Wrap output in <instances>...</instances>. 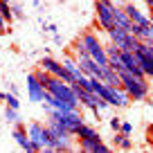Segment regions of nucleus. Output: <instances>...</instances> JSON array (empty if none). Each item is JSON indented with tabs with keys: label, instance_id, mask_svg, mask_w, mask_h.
Here are the masks:
<instances>
[{
	"label": "nucleus",
	"instance_id": "1",
	"mask_svg": "<svg viewBox=\"0 0 153 153\" xmlns=\"http://www.w3.org/2000/svg\"><path fill=\"white\" fill-rule=\"evenodd\" d=\"M120 76H122V86H124V90L128 92V97L133 101H142V99L149 97V79H146V76H137V74H133L131 70H126V68L120 70Z\"/></svg>",
	"mask_w": 153,
	"mask_h": 153
},
{
	"label": "nucleus",
	"instance_id": "2",
	"mask_svg": "<svg viewBox=\"0 0 153 153\" xmlns=\"http://www.w3.org/2000/svg\"><path fill=\"white\" fill-rule=\"evenodd\" d=\"M45 115H48V120H54L56 124H61L63 128H65L68 133H72V135H76V131L86 124L81 113H79V108L65 110V113H63V110H45Z\"/></svg>",
	"mask_w": 153,
	"mask_h": 153
},
{
	"label": "nucleus",
	"instance_id": "3",
	"mask_svg": "<svg viewBox=\"0 0 153 153\" xmlns=\"http://www.w3.org/2000/svg\"><path fill=\"white\" fill-rule=\"evenodd\" d=\"M45 90H48L50 95L59 97V99L68 101V104H72L74 108H79V106H81V101H79V97H76L74 86H72V83H68V81H63V79H59V76H54V74L50 76V81H48V86H45Z\"/></svg>",
	"mask_w": 153,
	"mask_h": 153
},
{
	"label": "nucleus",
	"instance_id": "4",
	"mask_svg": "<svg viewBox=\"0 0 153 153\" xmlns=\"http://www.w3.org/2000/svg\"><path fill=\"white\" fill-rule=\"evenodd\" d=\"M48 131H50V149L52 151H72V137H74L72 133H68L54 120H48Z\"/></svg>",
	"mask_w": 153,
	"mask_h": 153
},
{
	"label": "nucleus",
	"instance_id": "5",
	"mask_svg": "<svg viewBox=\"0 0 153 153\" xmlns=\"http://www.w3.org/2000/svg\"><path fill=\"white\" fill-rule=\"evenodd\" d=\"M106 34H108L110 43H115L122 52H135V50L140 48V43H142V41L135 38L128 29H122V27H117V25H113L110 29H106Z\"/></svg>",
	"mask_w": 153,
	"mask_h": 153
},
{
	"label": "nucleus",
	"instance_id": "6",
	"mask_svg": "<svg viewBox=\"0 0 153 153\" xmlns=\"http://www.w3.org/2000/svg\"><path fill=\"white\" fill-rule=\"evenodd\" d=\"M81 41H83V45H86L88 54H90V56L95 59L101 68L108 65V54H106V48L101 45V41L97 38L95 32H83V34H81Z\"/></svg>",
	"mask_w": 153,
	"mask_h": 153
},
{
	"label": "nucleus",
	"instance_id": "7",
	"mask_svg": "<svg viewBox=\"0 0 153 153\" xmlns=\"http://www.w3.org/2000/svg\"><path fill=\"white\" fill-rule=\"evenodd\" d=\"M27 135L32 140L34 149L36 151H52L50 149V131H48V124H38V122H32L27 126Z\"/></svg>",
	"mask_w": 153,
	"mask_h": 153
},
{
	"label": "nucleus",
	"instance_id": "8",
	"mask_svg": "<svg viewBox=\"0 0 153 153\" xmlns=\"http://www.w3.org/2000/svg\"><path fill=\"white\" fill-rule=\"evenodd\" d=\"M115 2L113 0H97L95 2V9H97V25L101 29H110L115 25Z\"/></svg>",
	"mask_w": 153,
	"mask_h": 153
},
{
	"label": "nucleus",
	"instance_id": "9",
	"mask_svg": "<svg viewBox=\"0 0 153 153\" xmlns=\"http://www.w3.org/2000/svg\"><path fill=\"white\" fill-rule=\"evenodd\" d=\"M135 59H137L140 68L144 70L146 79H153V45L151 43H140V48L135 50Z\"/></svg>",
	"mask_w": 153,
	"mask_h": 153
},
{
	"label": "nucleus",
	"instance_id": "10",
	"mask_svg": "<svg viewBox=\"0 0 153 153\" xmlns=\"http://www.w3.org/2000/svg\"><path fill=\"white\" fill-rule=\"evenodd\" d=\"M45 86L41 81H38V76L36 72H32V74H27V95L32 101H36V104H41V101L45 99Z\"/></svg>",
	"mask_w": 153,
	"mask_h": 153
},
{
	"label": "nucleus",
	"instance_id": "11",
	"mask_svg": "<svg viewBox=\"0 0 153 153\" xmlns=\"http://www.w3.org/2000/svg\"><path fill=\"white\" fill-rule=\"evenodd\" d=\"M41 68H43V70H48L50 74H54V76H59V79H63V81L72 83V76L68 74V70L63 68V63H61V61H56V59L45 56L43 61H41Z\"/></svg>",
	"mask_w": 153,
	"mask_h": 153
},
{
	"label": "nucleus",
	"instance_id": "12",
	"mask_svg": "<svg viewBox=\"0 0 153 153\" xmlns=\"http://www.w3.org/2000/svg\"><path fill=\"white\" fill-rule=\"evenodd\" d=\"M124 11L128 14V18L133 20V25H140V27H149V25H151V16H146L144 11H140L133 2H126Z\"/></svg>",
	"mask_w": 153,
	"mask_h": 153
},
{
	"label": "nucleus",
	"instance_id": "13",
	"mask_svg": "<svg viewBox=\"0 0 153 153\" xmlns=\"http://www.w3.org/2000/svg\"><path fill=\"white\" fill-rule=\"evenodd\" d=\"M63 68H65L68 70V74L72 76V83H76V81H81L83 76H88L86 72L81 70V68H79V63H76V59L74 56H63Z\"/></svg>",
	"mask_w": 153,
	"mask_h": 153
},
{
	"label": "nucleus",
	"instance_id": "14",
	"mask_svg": "<svg viewBox=\"0 0 153 153\" xmlns=\"http://www.w3.org/2000/svg\"><path fill=\"white\" fill-rule=\"evenodd\" d=\"M79 149L86 151V153H108L110 151V146L101 142V137H97V140H79Z\"/></svg>",
	"mask_w": 153,
	"mask_h": 153
},
{
	"label": "nucleus",
	"instance_id": "15",
	"mask_svg": "<svg viewBox=\"0 0 153 153\" xmlns=\"http://www.w3.org/2000/svg\"><path fill=\"white\" fill-rule=\"evenodd\" d=\"M14 140H16V144H18L20 149H23V151H36V149H34V144H32V140H29V135H27V128H25V126H16L14 128Z\"/></svg>",
	"mask_w": 153,
	"mask_h": 153
},
{
	"label": "nucleus",
	"instance_id": "16",
	"mask_svg": "<svg viewBox=\"0 0 153 153\" xmlns=\"http://www.w3.org/2000/svg\"><path fill=\"white\" fill-rule=\"evenodd\" d=\"M115 25L131 32V25H133V20L128 18V14L124 11V7H115Z\"/></svg>",
	"mask_w": 153,
	"mask_h": 153
},
{
	"label": "nucleus",
	"instance_id": "17",
	"mask_svg": "<svg viewBox=\"0 0 153 153\" xmlns=\"http://www.w3.org/2000/svg\"><path fill=\"white\" fill-rule=\"evenodd\" d=\"M113 144H115V149H122V151H131V149H133V142H131L128 135L122 133V131H115Z\"/></svg>",
	"mask_w": 153,
	"mask_h": 153
},
{
	"label": "nucleus",
	"instance_id": "18",
	"mask_svg": "<svg viewBox=\"0 0 153 153\" xmlns=\"http://www.w3.org/2000/svg\"><path fill=\"white\" fill-rule=\"evenodd\" d=\"M76 137L79 140H97V137H101V135H99V131L92 128L90 124H83L81 128L76 131Z\"/></svg>",
	"mask_w": 153,
	"mask_h": 153
},
{
	"label": "nucleus",
	"instance_id": "19",
	"mask_svg": "<svg viewBox=\"0 0 153 153\" xmlns=\"http://www.w3.org/2000/svg\"><path fill=\"white\" fill-rule=\"evenodd\" d=\"M0 14L5 16V20H7V23H11V20H14V11H11L9 2H5V0L0 2Z\"/></svg>",
	"mask_w": 153,
	"mask_h": 153
},
{
	"label": "nucleus",
	"instance_id": "20",
	"mask_svg": "<svg viewBox=\"0 0 153 153\" xmlns=\"http://www.w3.org/2000/svg\"><path fill=\"white\" fill-rule=\"evenodd\" d=\"M5 117H7V122H11V124H20V117H18V110L16 108H9V106H7Z\"/></svg>",
	"mask_w": 153,
	"mask_h": 153
},
{
	"label": "nucleus",
	"instance_id": "21",
	"mask_svg": "<svg viewBox=\"0 0 153 153\" xmlns=\"http://www.w3.org/2000/svg\"><path fill=\"white\" fill-rule=\"evenodd\" d=\"M5 101H7V106H9V108H16V110H18V108H20V104H18V99H16V97H14V95H7V99H5Z\"/></svg>",
	"mask_w": 153,
	"mask_h": 153
},
{
	"label": "nucleus",
	"instance_id": "22",
	"mask_svg": "<svg viewBox=\"0 0 153 153\" xmlns=\"http://www.w3.org/2000/svg\"><path fill=\"white\" fill-rule=\"evenodd\" d=\"M110 128H113V131L122 128V120H120V117H113V120H110Z\"/></svg>",
	"mask_w": 153,
	"mask_h": 153
},
{
	"label": "nucleus",
	"instance_id": "23",
	"mask_svg": "<svg viewBox=\"0 0 153 153\" xmlns=\"http://www.w3.org/2000/svg\"><path fill=\"white\" fill-rule=\"evenodd\" d=\"M122 133H126V135H131V131H133V124H128V122H122Z\"/></svg>",
	"mask_w": 153,
	"mask_h": 153
},
{
	"label": "nucleus",
	"instance_id": "24",
	"mask_svg": "<svg viewBox=\"0 0 153 153\" xmlns=\"http://www.w3.org/2000/svg\"><path fill=\"white\" fill-rule=\"evenodd\" d=\"M7 29V20H5V16L0 14V32H5Z\"/></svg>",
	"mask_w": 153,
	"mask_h": 153
},
{
	"label": "nucleus",
	"instance_id": "25",
	"mask_svg": "<svg viewBox=\"0 0 153 153\" xmlns=\"http://www.w3.org/2000/svg\"><path fill=\"white\" fill-rule=\"evenodd\" d=\"M11 11H14V16H20V11H23V9H20L18 5H14V7H11Z\"/></svg>",
	"mask_w": 153,
	"mask_h": 153
},
{
	"label": "nucleus",
	"instance_id": "26",
	"mask_svg": "<svg viewBox=\"0 0 153 153\" xmlns=\"http://www.w3.org/2000/svg\"><path fill=\"white\" fill-rule=\"evenodd\" d=\"M113 2H115V5H117V7H124V5H126L124 0H113Z\"/></svg>",
	"mask_w": 153,
	"mask_h": 153
},
{
	"label": "nucleus",
	"instance_id": "27",
	"mask_svg": "<svg viewBox=\"0 0 153 153\" xmlns=\"http://www.w3.org/2000/svg\"><path fill=\"white\" fill-rule=\"evenodd\" d=\"M144 2H146V7H149V9H153V0H144Z\"/></svg>",
	"mask_w": 153,
	"mask_h": 153
},
{
	"label": "nucleus",
	"instance_id": "28",
	"mask_svg": "<svg viewBox=\"0 0 153 153\" xmlns=\"http://www.w3.org/2000/svg\"><path fill=\"white\" fill-rule=\"evenodd\" d=\"M0 99L5 101V99H7V92H0Z\"/></svg>",
	"mask_w": 153,
	"mask_h": 153
},
{
	"label": "nucleus",
	"instance_id": "29",
	"mask_svg": "<svg viewBox=\"0 0 153 153\" xmlns=\"http://www.w3.org/2000/svg\"><path fill=\"white\" fill-rule=\"evenodd\" d=\"M151 20H153V9H151Z\"/></svg>",
	"mask_w": 153,
	"mask_h": 153
},
{
	"label": "nucleus",
	"instance_id": "30",
	"mask_svg": "<svg viewBox=\"0 0 153 153\" xmlns=\"http://www.w3.org/2000/svg\"><path fill=\"white\" fill-rule=\"evenodd\" d=\"M151 25H153V20H151Z\"/></svg>",
	"mask_w": 153,
	"mask_h": 153
}]
</instances>
